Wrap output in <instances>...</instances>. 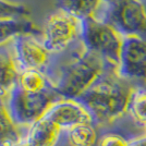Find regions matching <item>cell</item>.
<instances>
[{"instance_id": "cell-12", "label": "cell", "mask_w": 146, "mask_h": 146, "mask_svg": "<svg viewBox=\"0 0 146 146\" xmlns=\"http://www.w3.org/2000/svg\"><path fill=\"white\" fill-rule=\"evenodd\" d=\"M30 128L19 127L13 122L5 99L0 98V146H14L26 140Z\"/></svg>"}, {"instance_id": "cell-10", "label": "cell", "mask_w": 146, "mask_h": 146, "mask_svg": "<svg viewBox=\"0 0 146 146\" xmlns=\"http://www.w3.org/2000/svg\"><path fill=\"white\" fill-rule=\"evenodd\" d=\"M21 70L18 66L13 40L0 46V98L6 99L18 85Z\"/></svg>"}, {"instance_id": "cell-20", "label": "cell", "mask_w": 146, "mask_h": 146, "mask_svg": "<svg viewBox=\"0 0 146 146\" xmlns=\"http://www.w3.org/2000/svg\"><path fill=\"white\" fill-rule=\"evenodd\" d=\"M130 146H146V136H143L137 140L131 141Z\"/></svg>"}, {"instance_id": "cell-3", "label": "cell", "mask_w": 146, "mask_h": 146, "mask_svg": "<svg viewBox=\"0 0 146 146\" xmlns=\"http://www.w3.org/2000/svg\"><path fill=\"white\" fill-rule=\"evenodd\" d=\"M60 99L62 97L55 88L40 93H30L17 85L5 102L13 122L19 127L30 128Z\"/></svg>"}, {"instance_id": "cell-17", "label": "cell", "mask_w": 146, "mask_h": 146, "mask_svg": "<svg viewBox=\"0 0 146 146\" xmlns=\"http://www.w3.org/2000/svg\"><path fill=\"white\" fill-rule=\"evenodd\" d=\"M128 111L135 121L146 128V88L139 87L133 90L129 102Z\"/></svg>"}, {"instance_id": "cell-18", "label": "cell", "mask_w": 146, "mask_h": 146, "mask_svg": "<svg viewBox=\"0 0 146 146\" xmlns=\"http://www.w3.org/2000/svg\"><path fill=\"white\" fill-rule=\"evenodd\" d=\"M30 13V10L20 2L0 0V19L27 18Z\"/></svg>"}, {"instance_id": "cell-22", "label": "cell", "mask_w": 146, "mask_h": 146, "mask_svg": "<svg viewBox=\"0 0 146 146\" xmlns=\"http://www.w3.org/2000/svg\"><path fill=\"white\" fill-rule=\"evenodd\" d=\"M105 1H107L108 3H112V2H115V0H105Z\"/></svg>"}, {"instance_id": "cell-15", "label": "cell", "mask_w": 146, "mask_h": 146, "mask_svg": "<svg viewBox=\"0 0 146 146\" xmlns=\"http://www.w3.org/2000/svg\"><path fill=\"white\" fill-rule=\"evenodd\" d=\"M18 85L30 93H40L55 88L51 81L43 71L34 69L21 71Z\"/></svg>"}, {"instance_id": "cell-13", "label": "cell", "mask_w": 146, "mask_h": 146, "mask_svg": "<svg viewBox=\"0 0 146 146\" xmlns=\"http://www.w3.org/2000/svg\"><path fill=\"white\" fill-rule=\"evenodd\" d=\"M24 34L43 37V30L37 27L27 18L0 19V46Z\"/></svg>"}, {"instance_id": "cell-4", "label": "cell", "mask_w": 146, "mask_h": 146, "mask_svg": "<svg viewBox=\"0 0 146 146\" xmlns=\"http://www.w3.org/2000/svg\"><path fill=\"white\" fill-rule=\"evenodd\" d=\"M82 43L85 49L118 68L123 36L106 21L91 18L82 21Z\"/></svg>"}, {"instance_id": "cell-23", "label": "cell", "mask_w": 146, "mask_h": 146, "mask_svg": "<svg viewBox=\"0 0 146 146\" xmlns=\"http://www.w3.org/2000/svg\"><path fill=\"white\" fill-rule=\"evenodd\" d=\"M145 129H146V128H145Z\"/></svg>"}, {"instance_id": "cell-7", "label": "cell", "mask_w": 146, "mask_h": 146, "mask_svg": "<svg viewBox=\"0 0 146 146\" xmlns=\"http://www.w3.org/2000/svg\"><path fill=\"white\" fill-rule=\"evenodd\" d=\"M38 37L31 34L17 36L13 39L14 54L21 71L34 69L43 71L47 75L55 54L49 51L43 39Z\"/></svg>"}, {"instance_id": "cell-14", "label": "cell", "mask_w": 146, "mask_h": 146, "mask_svg": "<svg viewBox=\"0 0 146 146\" xmlns=\"http://www.w3.org/2000/svg\"><path fill=\"white\" fill-rule=\"evenodd\" d=\"M61 132L55 123L43 117L30 127L26 140L34 146H56Z\"/></svg>"}, {"instance_id": "cell-19", "label": "cell", "mask_w": 146, "mask_h": 146, "mask_svg": "<svg viewBox=\"0 0 146 146\" xmlns=\"http://www.w3.org/2000/svg\"><path fill=\"white\" fill-rule=\"evenodd\" d=\"M131 141H128L125 137L118 133H105L99 139L98 146H130Z\"/></svg>"}, {"instance_id": "cell-6", "label": "cell", "mask_w": 146, "mask_h": 146, "mask_svg": "<svg viewBox=\"0 0 146 146\" xmlns=\"http://www.w3.org/2000/svg\"><path fill=\"white\" fill-rule=\"evenodd\" d=\"M103 21L112 25L123 37L146 38V7L142 0H115L109 5Z\"/></svg>"}, {"instance_id": "cell-1", "label": "cell", "mask_w": 146, "mask_h": 146, "mask_svg": "<svg viewBox=\"0 0 146 146\" xmlns=\"http://www.w3.org/2000/svg\"><path fill=\"white\" fill-rule=\"evenodd\" d=\"M112 68L117 69L85 47L82 51L71 47L55 54L47 76L61 97L76 99Z\"/></svg>"}, {"instance_id": "cell-9", "label": "cell", "mask_w": 146, "mask_h": 146, "mask_svg": "<svg viewBox=\"0 0 146 146\" xmlns=\"http://www.w3.org/2000/svg\"><path fill=\"white\" fill-rule=\"evenodd\" d=\"M44 117L62 131H68L80 124H95L91 112L76 99L62 98L54 104Z\"/></svg>"}, {"instance_id": "cell-8", "label": "cell", "mask_w": 146, "mask_h": 146, "mask_svg": "<svg viewBox=\"0 0 146 146\" xmlns=\"http://www.w3.org/2000/svg\"><path fill=\"white\" fill-rule=\"evenodd\" d=\"M117 73L127 81H146V38L123 37Z\"/></svg>"}, {"instance_id": "cell-5", "label": "cell", "mask_w": 146, "mask_h": 146, "mask_svg": "<svg viewBox=\"0 0 146 146\" xmlns=\"http://www.w3.org/2000/svg\"><path fill=\"white\" fill-rule=\"evenodd\" d=\"M82 21L63 10L49 15L43 30V42L52 54L63 52L82 40Z\"/></svg>"}, {"instance_id": "cell-11", "label": "cell", "mask_w": 146, "mask_h": 146, "mask_svg": "<svg viewBox=\"0 0 146 146\" xmlns=\"http://www.w3.org/2000/svg\"><path fill=\"white\" fill-rule=\"evenodd\" d=\"M109 5L105 0H56L57 9L70 13L81 21L91 18L103 21Z\"/></svg>"}, {"instance_id": "cell-2", "label": "cell", "mask_w": 146, "mask_h": 146, "mask_svg": "<svg viewBox=\"0 0 146 146\" xmlns=\"http://www.w3.org/2000/svg\"><path fill=\"white\" fill-rule=\"evenodd\" d=\"M118 75L117 69L112 68L76 98L91 112L96 125L115 121L128 111L133 90Z\"/></svg>"}, {"instance_id": "cell-16", "label": "cell", "mask_w": 146, "mask_h": 146, "mask_svg": "<svg viewBox=\"0 0 146 146\" xmlns=\"http://www.w3.org/2000/svg\"><path fill=\"white\" fill-rule=\"evenodd\" d=\"M71 146H94L98 142V133L95 124H80L66 131Z\"/></svg>"}, {"instance_id": "cell-21", "label": "cell", "mask_w": 146, "mask_h": 146, "mask_svg": "<svg viewBox=\"0 0 146 146\" xmlns=\"http://www.w3.org/2000/svg\"><path fill=\"white\" fill-rule=\"evenodd\" d=\"M14 146H34V145L31 144L27 140H24L23 142H21V143H19V144H17V145H14Z\"/></svg>"}]
</instances>
